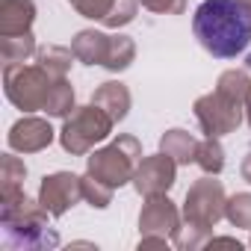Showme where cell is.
<instances>
[{"instance_id":"cell-1","label":"cell","mask_w":251,"mask_h":251,"mask_svg":"<svg viewBox=\"0 0 251 251\" xmlns=\"http://www.w3.org/2000/svg\"><path fill=\"white\" fill-rule=\"evenodd\" d=\"M192 33L216 59H236L251 45V21L239 0H201L192 15Z\"/></svg>"},{"instance_id":"cell-2","label":"cell","mask_w":251,"mask_h":251,"mask_svg":"<svg viewBox=\"0 0 251 251\" xmlns=\"http://www.w3.org/2000/svg\"><path fill=\"white\" fill-rule=\"evenodd\" d=\"M248 74L242 68H230L219 77L216 89L210 95H201L195 100V118L204 136H227L233 133L242 115H245V95H248Z\"/></svg>"},{"instance_id":"cell-3","label":"cell","mask_w":251,"mask_h":251,"mask_svg":"<svg viewBox=\"0 0 251 251\" xmlns=\"http://www.w3.org/2000/svg\"><path fill=\"white\" fill-rule=\"evenodd\" d=\"M42 201L27 198V192L0 195V227H3L6 248H56L59 233L48 222Z\"/></svg>"},{"instance_id":"cell-4","label":"cell","mask_w":251,"mask_h":251,"mask_svg":"<svg viewBox=\"0 0 251 251\" xmlns=\"http://www.w3.org/2000/svg\"><path fill=\"white\" fill-rule=\"evenodd\" d=\"M142 160V145L136 136H118L112 139L106 148L95 151L89 160H86V175L106 183L109 189H118L124 183H130L133 175H136V166Z\"/></svg>"},{"instance_id":"cell-5","label":"cell","mask_w":251,"mask_h":251,"mask_svg":"<svg viewBox=\"0 0 251 251\" xmlns=\"http://www.w3.org/2000/svg\"><path fill=\"white\" fill-rule=\"evenodd\" d=\"M112 115L106 109H100L98 103L89 106H77L59 130V142L71 157H86L98 142H103L112 133Z\"/></svg>"},{"instance_id":"cell-6","label":"cell","mask_w":251,"mask_h":251,"mask_svg":"<svg viewBox=\"0 0 251 251\" xmlns=\"http://www.w3.org/2000/svg\"><path fill=\"white\" fill-rule=\"evenodd\" d=\"M53 83H56V77L48 74L39 62L36 65H24V62L3 65V92H6L9 103H15L24 112L45 109Z\"/></svg>"},{"instance_id":"cell-7","label":"cell","mask_w":251,"mask_h":251,"mask_svg":"<svg viewBox=\"0 0 251 251\" xmlns=\"http://www.w3.org/2000/svg\"><path fill=\"white\" fill-rule=\"evenodd\" d=\"M225 207H227L225 186L219 180H213V177H201L186 192V201H183V225L213 233V227L225 219Z\"/></svg>"},{"instance_id":"cell-8","label":"cell","mask_w":251,"mask_h":251,"mask_svg":"<svg viewBox=\"0 0 251 251\" xmlns=\"http://www.w3.org/2000/svg\"><path fill=\"white\" fill-rule=\"evenodd\" d=\"M39 201H42V207L50 213V219L65 216L74 204L83 201V177H77V175H71V172H56V175L42 177Z\"/></svg>"},{"instance_id":"cell-9","label":"cell","mask_w":251,"mask_h":251,"mask_svg":"<svg viewBox=\"0 0 251 251\" xmlns=\"http://www.w3.org/2000/svg\"><path fill=\"white\" fill-rule=\"evenodd\" d=\"M177 180V163L169 157V154H154V157H145L139 160L136 166V175H133V186L139 195L151 198V195H166Z\"/></svg>"},{"instance_id":"cell-10","label":"cell","mask_w":251,"mask_h":251,"mask_svg":"<svg viewBox=\"0 0 251 251\" xmlns=\"http://www.w3.org/2000/svg\"><path fill=\"white\" fill-rule=\"evenodd\" d=\"M183 216L180 210L172 204L169 192L166 195H151L145 198V207L139 213V233L142 236H160V239H172L175 230L180 227Z\"/></svg>"},{"instance_id":"cell-11","label":"cell","mask_w":251,"mask_h":251,"mask_svg":"<svg viewBox=\"0 0 251 251\" xmlns=\"http://www.w3.org/2000/svg\"><path fill=\"white\" fill-rule=\"evenodd\" d=\"M53 136L56 133H53L48 118L24 115V118H18L9 127L6 145H9V151H18V154H39V151H45L53 142Z\"/></svg>"},{"instance_id":"cell-12","label":"cell","mask_w":251,"mask_h":251,"mask_svg":"<svg viewBox=\"0 0 251 251\" xmlns=\"http://www.w3.org/2000/svg\"><path fill=\"white\" fill-rule=\"evenodd\" d=\"M36 3L33 0H3L0 3V36L33 33Z\"/></svg>"},{"instance_id":"cell-13","label":"cell","mask_w":251,"mask_h":251,"mask_svg":"<svg viewBox=\"0 0 251 251\" xmlns=\"http://www.w3.org/2000/svg\"><path fill=\"white\" fill-rule=\"evenodd\" d=\"M109 48H112V36L98 30H80L71 39V50L83 65H106Z\"/></svg>"},{"instance_id":"cell-14","label":"cell","mask_w":251,"mask_h":251,"mask_svg":"<svg viewBox=\"0 0 251 251\" xmlns=\"http://www.w3.org/2000/svg\"><path fill=\"white\" fill-rule=\"evenodd\" d=\"M92 103H98L100 109H106V112L112 115V121H124V118H127V112H130L133 98H130V89L124 86V83L106 80V83H100V86L95 89Z\"/></svg>"},{"instance_id":"cell-15","label":"cell","mask_w":251,"mask_h":251,"mask_svg":"<svg viewBox=\"0 0 251 251\" xmlns=\"http://www.w3.org/2000/svg\"><path fill=\"white\" fill-rule=\"evenodd\" d=\"M198 139L186 130H166L163 139H160V151L169 154L177 166H189L195 163V154H198Z\"/></svg>"},{"instance_id":"cell-16","label":"cell","mask_w":251,"mask_h":251,"mask_svg":"<svg viewBox=\"0 0 251 251\" xmlns=\"http://www.w3.org/2000/svg\"><path fill=\"white\" fill-rule=\"evenodd\" d=\"M74 59H77L74 50H71V48H62V45H45V48L36 50V62H39L48 74H53V77H68Z\"/></svg>"},{"instance_id":"cell-17","label":"cell","mask_w":251,"mask_h":251,"mask_svg":"<svg viewBox=\"0 0 251 251\" xmlns=\"http://www.w3.org/2000/svg\"><path fill=\"white\" fill-rule=\"evenodd\" d=\"M36 36L33 33H21V36H0V56H3L6 65L15 62H27L36 53Z\"/></svg>"},{"instance_id":"cell-18","label":"cell","mask_w":251,"mask_h":251,"mask_svg":"<svg viewBox=\"0 0 251 251\" xmlns=\"http://www.w3.org/2000/svg\"><path fill=\"white\" fill-rule=\"evenodd\" d=\"M74 109H77L74 106V86L68 83V77H56V83H53V89H50L48 103H45L42 112H48L53 118H68Z\"/></svg>"},{"instance_id":"cell-19","label":"cell","mask_w":251,"mask_h":251,"mask_svg":"<svg viewBox=\"0 0 251 251\" xmlns=\"http://www.w3.org/2000/svg\"><path fill=\"white\" fill-rule=\"evenodd\" d=\"M24 177H27V166L15 154H3V157H0V195L21 192L24 189Z\"/></svg>"},{"instance_id":"cell-20","label":"cell","mask_w":251,"mask_h":251,"mask_svg":"<svg viewBox=\"0 0 251 251\" xmlns=\"http://www.w3.org/2000/svg\"><path fill=\"white\" fill-rule=\"evenodd\" d=\"M195 166L204 172V175H219L225 169V148L216 136H207L201 145H198V154H195Z\"/></svg>"},{"instance_id":"cell-21","label":"cell","mask_w":251,"mask_h":251,"mask_svg":"<svg viewBox=\"0 0 251 251\" xmlns=\"http://www.w3.org/2000/svg\"><path fill=\"white\" fill-rule=\"evenodd\" d=\"M136 59V45L130 36H112V48H109V56H106V71L118 74L124 68H130V62Z\"/></svg>"},{"instance_id":"cell-22","label":"cell","mask_w":251,"mask_h":251,"mask_svg":"<svg viewBox=\"0 0 251 251\" xmlns=\"http://www.w3.org/2000/svg\"><path fill=\"white\" fill-rule=\"evenodd\" d=\"M225 219L233 225V227H245L251 230V192H236L227 198V207H225Z\"/></svg>"},{"instance_id":"cell-23","label":"cell","mask_w":251,"mask_h":251,"mask_svg":"<svg viewBox=\"0 0 251 251\" xmlns=\"http://www.w3.org/2000/svg\"><path fill=\"white\" fill-rule=\"evenodd\" d=\"M112 195H115V189H109L106 183H100V180H95V177H83V201H89L92 207H98V210H106L109 204H112Z\"/></svg>"},{"instance_id":"cell-24","label":"cell","mask_w":251,"mask_h":251,"mask_svg":"<svg viewBox=\"0 0 251 251\" xmlns=\"http://www.w3.org/2000/svg\"><path fill=\"white\" fill-rule=\"evenodd\" d=\"M136 0H115V6L109 9V15L100 21L103 27H109V30H118V27H127L133 18H136Z\"/></svg>"},{"instance_id":"cell-25","label":"cell","mask_w":251,"mask_h":251,"mask_svg":"<svg viewBox=\"0 0 251 251\" xmlns=\"http://www.w3.org/2000/svg\"><path fill=\"white\" fill-rule=\"evenodd\" d=\"M71 6H74L83 18L103 21V18L109 15V9L115 6V0H71Z\"/></svg>"},{"instance_id":"cell-26","label":"cell","mask_w":251,"mask_h":251,"mask_svg":"<svg viewBox=\"0 0 251 251\" xmlns=\"http://www.w3.org/2000/svg\"><path fill=\"white\" fill-rule=\"evenodd\" d=\"M139 3L157 15H180L186 9V0H139Z\"/></svg>"},{"instance_id":"cell-27","label":"cell","mask_w":251,"mask_h":251,"mask_svg":"<svg viewBox=\"0 0 251 251\" xmlns=\"http://www.w3.org/2000/svg\"><path fill=\"white\" fill-rule=\"evenodd\" d=\"M239 175H242L245 183H251V151L245 154V160H242V166H239Z\"/></svg>"},{"instance_id":"cell-28","label":"cell","mask_w":251,"mask_h":251,"mask_svg":"<svg viewBox=\"0 0 251 251\" xmlns=\"http://www.w3.org/2000/svg\"><path fill=\"white\" fill-rule=\"evenodd\" d=\"M245 118H248V127H251V86H248V95H245Z\"/></svg>"},{"instance_id":"cell-29","label":"cell","mask_w":251,"mask_h":251,"mask_svg":"<svg viewBox=\"0 0 251 251\" xmlns=\"http://www.w3.org/2000/svg\"><path fill=\"white\" fill-rule=\"evenodd\" d=\"M242 3V9H245V15H248V21H251V0H239Z\"/></svg>"},{"instance_id":"cell-30","label":"cell","mask_w":251,"mask_h":251,"mask_svg":"<svg viewBox=\"0 0 251 251\" xmlns=\"http://www.w3.org/2000/svg\"><path fill=\"white\" fill-rule=\"evenodd\" d=\"M248 245H251V239H248Z\"/></svg>"}]
</instances>
